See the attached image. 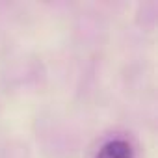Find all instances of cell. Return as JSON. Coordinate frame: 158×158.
I'll return each instance as SVG.
<instances>
[{
	"label": "cell",
	"instance_id": "1",
	"mask_svg": "<svg viewBox=\"0 0 158 158\" xmlns=\"http://www.w3.org/2000/svg\"><path fill=\"white\" fill-rule=\"evenodd\" d=\"M95 158H134V149L125 139H112L102 145Z\"/></svg>",
	"mask_w": 158,
	"mask_h": 158
}]
</instances>
